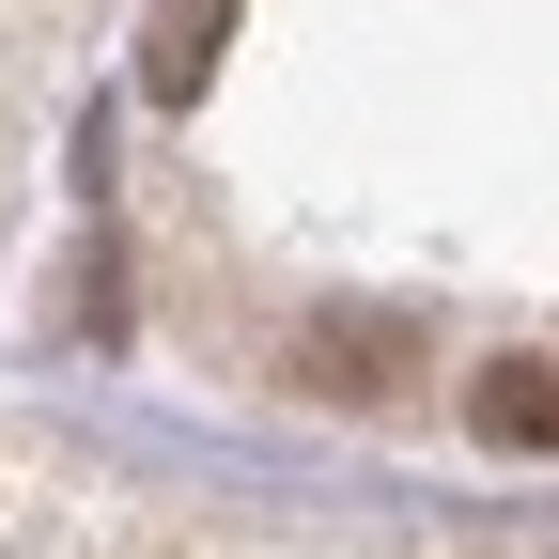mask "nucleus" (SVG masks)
Masks as SVG:
<instances>
[{
	"label": "nucleus",
	"mask_w": 559,
	"mask_h": 559,
	"mask_svg": "<svg viewBox=\"0 0 559 559\" xmlns=\"http://www.w3.org/2000/svg\"><path fill=\"white\" fill-rule=\"evenodd\" d=\"M218 47H234V0H156V32H140V94H156V109H202V94H218Z\"/></svg>",
	"instance_id": "nucleus-1"
},
{
	"label": "nucleus",
	"mask_w": 559,
	"mask_h": 559,
	"mask_svg": "<svg viewBox=\"0 0 559 559\" xmlns=\"http://www.w3.org/2000/svg\"><path fill=\"white\" fill-rule=\"evenodd\" d=\"M404 342H419V326H389V311H326V326H296V389H342V404H373Z\"/></svg>",
	"instance_id": "nucleus-2"
},
{
	"label": "nucleus",
	"mask_w": 559,
	"mask_h": 559,
	"mask_svg": "<svg viewBox=\"0 0 559 559\" xmlns=\"http://www.w3.org/2000/svg\"><path fill=\"white\" fill-rule=\"evenodd\" d=\"M466 419H481V451H559V358H481Z\"/></svg>",
	"instance_id": "nucleus-3"
}]
</instances>
